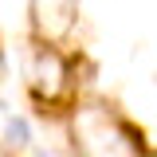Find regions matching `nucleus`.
Instances as JSON below:
<instances>
[{
  "label": "nucleus",
  "mask_w": 157,
  "mask_h": 157,
  "mask_svg": "<svg viewBox=\"0 0 157 157\" xmlns=\"http://www.w3.org/2000/svg\"><path fill=\"white\" fill-rule=\"evenodd\" d=\"M4 141H8V149H28V145H32V130H28V122H24V118H8V126H4Z\"/></svg>",
  "instance_id": "4"
},
{
  "label": "nucleus",
  "mask_w": 157,
  "mask_h": 157,
  "mask_svg": "<svg viewBox=\"0 0 157 157\" xmlns=\"http://www.w3.org/2000/svg\"><path fill=\"white\" fill-rule=\"evenodd\" d=\"M28 86H32V94L43 106H55V102L67 98V90H71V67H67V59H63L59 47H39L32 55Z\"/></svg>",
  "instance_id": "2"
},
{
  "label": "nucleus",
  "mask_w": 157,
  "mask_h": 157,
  "mask_svg": "<svg viewBox=\"0 0 157 157\" xmlns=\"http://www.w3.org/2000/svg\"><path fill=\"white\" fill-rule=\"evenodd\" d=\"M78 8L75 4H63V0H47V4H32V28L43 47H59L63 39L71 36L75 28Z\"/></svg>",
  "instance_id": "3"
},
{
  "label": "nucleus",
  "mask_w": 157,
  "mask_h": 157,
  "mask_svg": "<svg viewBox=\"0 0 157 157\" xmlns=\"http://www.w3.org/2000/svg\"><path fill=\"white\" fill-rule=\"evenodd\" d=\"M71 134H75V145L82 157H145L137 130L98 102H86L75 110Z\"/></svg>",
  "instance_id": "1"
}]
</instances>
